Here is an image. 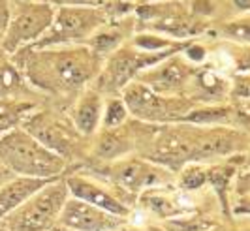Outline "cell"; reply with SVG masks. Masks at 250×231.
<instances>
[{"label":"cell","mask_w":250,"mask_h":231,"mask_svg":"<svg viewBox=\"0 0 250 231\" xmlns=\"http://www.w3.org/2000/svg\"><path fill=\"white\" fill-rule=\"evenodd\" d=\"M26 83L42 94L47 103L61 107V102L75 94L96 76L100 57L87 45L23 47L10 55Z\"/></svg>","instance_id":"6da1fadb"},{"label":"cell","mask_w":250,"mask_h":231,"mask_svg":"<svg viewBox=\"0 0 250 231\" xmlns=\"http://www.w3.org/2000/svg\"><path fill=\"white\" fill-rule=\"evenodd\" d=\"M0 164L12 175L26 179L51 180L70 173L68 164L59 154L21 126H13L0 135Z\"/></svg>","instance_id":"7a4b0ae2"},{"label":"cell","mask_w":250,"mask_h":231,"mask_svg":"<svg viewBox=\"0 0 250 231\" xmlns=\"http://www.w3.org/2000/svg\"><path fill=\"white\" fill-rule=\"evenodd\" d=\"M70 197L64 177L45 182L0 222L4 231H51Z\"/></svg>","instance_id":"3957f363"},{"label":"cell","mask_w":250,"mask_h":231,"mask_svg":"<svg viewBox=\"0 0 250 231\" xmlns=\"http://www.w3.org/2000/svg\"><path fill=\"white\" fill-rule=\"evenodd\" d=\"M19 126L34 135L40 143H43L49 151L59 154L68 167L75 158V153L79 154L81 137H85L75 128L72 118L61 111V107L47 102L28 111Z\"/></svg>","instance_id":"277c9868"},{"label":"cell","mask_w":250,"mask_h":231,"mask_svg":"<svg viewBox=\"0 0 250 231\" xmlns=\"http://www.w3.org/2000/svg\"><path fill=\"white\" fill-rule=\"evenodd\" d=\"M55 17V8L40 0H17L12 2L10 21L0 39V49L13 55L23 47L34 45L47 30Z\"/></svg>","instance_id":"5b68a950"},{"label":"cell","mask_w":250,"mask_h":231,"mask_svg":"<svg viewBox=\"0 0 250 231\" xmlns=\"http://www.w3.org/2000/svg\"><path fill=\"white\" fill-rule=\"evenodd\" d=\"M104 15L92 6H61L55 8V17L49 30L28 47L53 45H81L102 26Z\"/></svg>","instance_id":"8992f818"},{"label":"cell","mask_w":250,"mask_h":231,"mask_svg":"<svg viewBox=\"0 0 250 231\" xmlns=\"http://www.w3.org/2000/svg\"><path fill=\"white\" fill-rule=\"evenodd\" d=\"M57 226L68 231H117L125 228V216L111 214L70 195Z\"/></svg>","instance_id":"52a82bcc"},{"label":"cell","mask_w":250,"mask_h":231,"mask_svg":"<svg viewBox=\"0 0 250 231\" xmlns=\"http://www.w3.org/2000/svg\"><path fill=\"white\" fill-rule=\"evenodd\" d=\"M66 180V186H68V192L75 199H81V201H87L90 205L104 209L111 214H119V216H126L128 214V207L115 197L111 192H107L104 186H100L98 182L87 179L79 173H66L64 175Z\"/></svg>","instance_id":"ba28073f"},{"label":"cell","mask_w":250,"mask_h":231,"mask_svg":"<svg viewBox=\"0 0 250 231\" xmlns=\"http://www.w3.org/2000/svg\"><path fill=\"white\" fill-rule=\"evenodd\" d=\"M164 55H134L130 51H119L113 55L111 60L105 66L104 72V85L113 90H119L128 85V81L138 74L139 70L154 64Z\"/></svg>","instance_id":"9c48e42d"},{"label":"cell","mask_w":250,"mask_h":231,"mask_svg":"<svg viewBox=\"0 0 250 231\" xmlns=\"http://www.w3.org/2000/svg\"><path fill=\"white\" fill-rule=\"evenodd\" d=\"M123 102L128 113L143 120H160L169 115L167 103L156 94V90H150L143 83H134L126 87Z\"/></svg>","instance_id":"30bf717a"},{"label":"cell","mask_w":250,"mask_h":231,"mask_svg":"<svg viewBox=\"0 0 250 231\" xmlns=\"http://www.w3.org/2000/svg\"><path fill=\"white\" fill-rule=\"evenodd\" d=\"M102 98L96 90H85L75 100L70 118L85 137L92 135L102 122Z\"/></svg>","instance_id":"8fae6325"},{"label":"cell","mask_w":250,"mask_h":231,"mask_svg":"<svg viewBox=\"0 0 250 231\" xmlns=\"http://www.w3.org/2000/svg\"><path fill=\"white\" fill-rule=\"evenodd\" d=\"M53 180V179H51ZM45 182L43 179H26V177H12L0 186V222L13 212L25 199L40 190Z\"/></svg>","instance_id":"7c38bea8"},{"label":"cell","mask_w":250,"mask_h":231,"mask_svg":"<svg viewBox=\"0 0 250 231\" xmlns=\"http://www.w3.org/2000/svg\"><path fill=\"white\" fill-rule=\"evenodd\" d=\"M115 180L128 192L138 193V190L141 188L156 184L160 180V175L154 169H150L147 164L139 160H132V162H125L115 167Z\"/></svg>","instance_id":"4fadbf2b"},{"label":"cell","mask_w":250,"mask_h":231,"mask_svg":"<svg viewBox=\"0 0 250 231\" xmlns=\"http://www.w3.org/2000/svg\"><path fill=\"white\" fill-rule=\"evenodd\" d=\"M128 116V109L123 100H109L105 111H102V122L105 128H119Z\"/></svg>","instance_id":"5bb4252c"},{"label":"cell","mask_w":250,"mask_h":231,"mask_svg":"<svg viewBox=\"0 0 250 231\" xmlns=\"http://www.w3.org/2000/svg\"><path fill=\"white\" fill-rule=\"evenodd\" d=\"M10 12H12V2L10 0H0V39L6 32V26L10 21Z\"/></svg>","instance_id":"9a60e30c"},{"label":"cell","mask_w":250,"mask_h":231,"mask_svg":"<svg viewBox=\"0 0 250 231\" xmlns=\"http://www.w3.org/2000/svg\"><path fill=\"white\" fill-rule=\"evenodd\" d=\"M40 2L51 4L53 8H61V6H92L98 0H40Z\"/></svg>","instance_id":"2e32d148"},{"label":"cell","mask_w":250,"mask_h":231,"mask_svg":"<svg viewBox=\"0 0 250 231\" xmlns=\"http://www.w3.org/2000/svg\"><path fill=\"white\" fill-rule=\"evenodd\" d=\"M136 43H138L139 47H143V49H158V47L166 45L164 39L152 38V36H139V38H136Z\"/></svg>","instance_id":"e0dca14e"},{"label":"cell","mask_w":250,"mask_h":231,"mask_svg":"<svg viewBox=\"0 0 250 231\" xmlns=\"http://www.w3.org/2000/svg\"><path fill=\"white\" fill-rule=\"evenodd\" d=\"M203 180H205V175L201 171H190L183 179V184H185V188H198Z\"/></svg>","instance_id":"ac0fdd59"},{"label":"cell","mask_w":250,"mask_h":231,"mask_svg":"<svg viewBox=\"0 0 250 231\" xmlns=\"http://www.w3.org/2000/svg\"><path fill=\"white\" fill-rule=\"evenodd\" d=\"M229 34L237 36L243 39H250V26L249 25H231L229 26Z\"/></svg>","instance_id":"d6986e66"},{"label":"cell","mask_w":250,"mask_h":231,"mask_svg":"<svg viewBox=\"0 0 250 231\" xmlns=\"http://www.w3.org/2000/svg\"><path fill=\"white\" fill-rule=\"evenodd\" d=\"M222 115H224V111H200V113L192 115L190 118H192V120H213V118L222 116Z\"/></svg>","instance_id":"ffe728a7"},{"label":"cell","mask_w":250,"mask_h":231,"mask_svg":"<svg viewBox=\"0 0 250 231\" xmlns=\"http://www.w3.org/2000/svg\"><path fill=\"white\" fill-rule=\"evenodd\" d=\"M12 177H15V175H12V173H10L6 167L0 164V186H2L4 182H8V180L12 179Z\"/></svg>","instance_id":"44dd1931"},{"label":"cell","mask_w":250,"mask_h":231,"mask_svg":"<svg viewBox=\"0 0 250 231\" xmlns=\"http://www.w3.org/2000/svg\"><path fill=\"white\" fill-rule=\"evenodd\" d=\"M188 57L194 58V60H200L201 57H203V49H201V47H192V49L188 51Z\"/></svg>","instance_id":"7402d4cb"},{"label":"cell","mask_w":250,"mask_h":231,"mask_svg":"<svg viewBox=\"0 0 250 231\" xmlns=\"http://www.w3.org/2000/svg\"><path fill=\"white\" fill-rule=\"evenodd\" d=\"M239 8H250V0H235Z\"/></svg>","instance_id":"603a6c76"},{"label":"cell","mask_w":250,"mask_h":231,"mask_svg":"<svg viewBox=\"0 0 250 231\" xmlns=\"http://www.w3.org/2000/svg\"><path fill=\"white\" fill-rule=\"evenodd\" d=\"M117 231H130V230H125V228H121V230H117Z\"/></svg>","instance_id":"cb8c5ba5"},{"label":"cell","mask_w":250,"mask_h":231,"mask_svg":"<svg viewBox=\"0 0 250 231\" xmlns=\"http://www.w3.org/2000/svg\"><path fill=\"white\" fill-rule=\"evenodd\" d=\"M10 2H17V0H10Z\"/></svg>","instance_id":"d4e9b609"}]
</instances>
